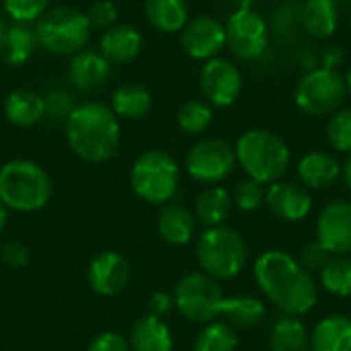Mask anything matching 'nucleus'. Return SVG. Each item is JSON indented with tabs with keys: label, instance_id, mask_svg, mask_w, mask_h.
<instances>
[{
	"label": "nucleus",
	"instance_id": "f257e3e1",
	"mask_svg": "<svg viewBox=\"0 0 351 351\" xmlns=\"http://www.w3.org/2000/svg\"><path fill=\"white\" fill-rule=\"evenodd\" d=\"M253 276L263 296L284 315L302 317L319 302L317 280L286 251L271 249L261 253Z\"/></svg>",
	"mask_w": 351,
	"mask_h": 351
},
{
	"label": "nucleus",
	"instance_id": "f03ea898",
	"mask_svg": "<svg viewBox=\"0 0 351 351\" xmlns=\"http://www.w3.org/2000/svg\"><path fill=\"white\" fill-rule=\"evenodd\" d=\"M66 140L80 160L107 162L119 148L117 115L103 103L76 105L66 119Z\"/></svg>",
	"mask_w": 351,
	"mask_h": 351
},
{
	"label": "nucleus",
	"instance_id": "7ed1b4c3",
	"mask_svg": "<svg viewBox=\"0 0 351 351\" xmlns=\"http://www.w3.org/2000/svg\"><path fill=\"white\" fill-rule=\"evenodd\" d=\"M237 162L243 167L247 177L271 185L288 173L290 148L278 134L269 130H249L234 146Z\"/></svg>",
	"mask_w": 351,
	"mask_h": 351
},
{
	"label": "nucleus",
	"instance_id": "20e7f679",
	"mask_svg": "<svg viewBox=\"0 0 351 351\" xmlns=\"http://www.w3.org/2000/svg\"><path fill=\"white\" fill-rule=\"evenodd\" d=\"M51 197V179L33 160H10L0 169V202L8 210L37 212Z\"/></svg>",
	"mask_w": 351,
	"mask_h": 351
},
{
	"label": "nucleus",
	"instance_id": "39448f33",
	"mask_svg": "<svg viewBox=\"0 0 351 351\" xmlns=\"http://www.w3.org/2000/svg\"><path fill=\"white\" fill-rule=\"evenodd\" d=\"M195 255L202 271L214 280L237 278L249 261V249L243 234L224 224L206 228L199 234Z\"/></svg>",
	"mask_w": 351,
	"mask_h": 351
},
{
	"label": "nucleus",
	"instance_id": "423d86ee",
	"mask_svg": "<svg viewBox=\"0 0 351 351\" xmlns=\"http://www.w3.org/2000/svg\"><path fill=\"white\" fill-rule=\"evenodd\" d=\"M130 183L140 199L165 206L179 189V167L169 152L152 148L142 152L132 165Z\"/></svg>",
	"mask_w": 351,
	"mask_h": 351
},
{
	"label": "nucleus",
	"instance_id": "0eeeda50",
	"mask_svg": "<svg viewBox=\"0 0 351 351\" xmlns=\"http://www.w3.org/2000/svg\"><path fill=\"white\" fill-rule=\"evenodd\" d=\"M90 25L86 14L72 6H53L47 8L35 25L37 41L58 56H74L78 53L88 37H90Z\"/></svg>",
	"mask_w": 351,
	"mask_h": 351
},
{
	"label": "nucleus",
	"instance_id": "6e6552de",
	"mask_svg": "<svg viewBox=\"0 0 351 351\" xmlns=\"http://www.w3.org/2000/svg\"><path fill=\"white\" fill-rule=\"evenodd\" d=\"M346 97L348 88L343 74H339V70H331L325 66L308 70L298 80L294 90L296 107L311 117L333 115L335 111L341 109Z\"/></svg>",
	"mask_w": 351,
	"mask_h": 351
},
{
	"label": "nucleus",
	"instance_id": "1a4fd4ad",
	"mask_svg": "<svg viewBox=\"0 0 351 351\" xmlns=\"http://www.w3.org/2000/svg\"><path fill=\"white\" fill-rule=\"evenodd\" d=\"M175 308L191 323L206 325L220 317L224 292L212 276L204 271L187 274L175 286Z\"/></svg>",
	"mask_w": 351,
	"mask_h": 351
},
{
	"label": "nucleus",
	"instance_id": "9d476101",
	"mask_svg": "<svg viewBox=\"0 0 351 351\" xmlns=\"http://www.w3.org/2000/svg\"><path fill=\"white\" fill-rule=\"evenodd\" d=\"M185 167L191 179L204 185H218L237 167L234 146L220 138H204L189 148Z\"/></svg>",
	"mask_w": 351,
	"mask_h": 351
},
{
	"label": "nucleus",
	"instance_id": "9b49d317",
	"mask_svg": "<svg viewBox=\"0 0 351 351\" xmlns=\"http://www.w3.org/2000/svg\"><path fill=\"white\" fill-rule=\"evenodd\" d=\"M226 45L245 62L257 60L269 45V29L265 19L253 8H237L226 21Z\"/></svg>",
	"mask_w": 351,
	"mask_h": 351
},
{
	"label": "nucleus",
	"instance_id": "f8f14e48",
	"mask_svg": "<svg viewBox=\"0 0 351 351\" xmlns=\"http://www.w3.org/2000/svg\"><path fill=\"white\" fill-rule=\"evenodd\" d=\"M199 88L210 105L230 107L243 90V74L234 62L212 58L199 72Z\"/></svg>",
	"mask_w": 351,
	"mask_h": 351
},
{
	"label": "nucleus",
	"instance_id": "ddd939ff",
	"mask_svg": "<svg viewBox=\"0 0 351 351\" xmlns=\"http://www.w3.org/2000/svg\"><path fill=\"white\" fill-rule=\"evenodd\" d=\"M181 45L193 60H212L226 47V27L210 14L189 19L181 31Z\"/></svg>",
	"mask_w": 351,
	"mask_h": 351
},
{
	"label": "nucleus",
	"instance_id": "4468645a",
	"mask_svg": "<svg viewBox=\"0 0 351 351\" xmlns=\"http://www.w3.org/2000/svg\"><path fill=\"white\" fill-rule=\"evenodd\" d=\"M317 241L331 255L351 253V202H329L317 218Z\"/></svg>",
	"mask_w": 351,
	"mask_h": 351
},
{
	"label": "nucleus",
	"instance_id": "2eb2a0df",
	"mask_svg": "<svg viewBox=\"0 0 351 351\" xmlns=\"http://www.w3.org/2000/svg\"><path fill=\"white\" fill-rule=\"evenodd\" d=\"M88 284L93 292L99 296H117L121 294L132 278V269L128 259L121 253L115 251H103L93 257L88 265Z\"/></svg>",
	"mask_w": 351,
	"mask_h": 351
},
{
	"label": "nucleus",
	"instance_id": "dca6fc26",
	"mask_svg": "<svg viewBox=\"0 0 351 351\" xmlns=\"http://www.w3.org/2000/svg\"><path fill=\"white\" fill-rule=\"evenodd\" d=\"M265 204L280 220L300 222L313 210V195L302 183L280 179L265 189Z\"/></svg>",
	"mask_w": 351,
	"mask_h": 351
},
{
	"label": "nucleus",
	"instance_id": "f3484780",
	"mask_svg": "<svg viewBox=\"0 0 351 351\" xmlns=\"http://www.w3.org/2000/svg\"><path fill=\"white\" fill-rule=\"evenodd\" d=\"M109 76H111V64L101 56V51L80 49L70 60L68 80L80 93H93L101 88Z\"/></svg>",
	"mask_w": 351,
	"mask_h": 351
},
{
	"label": "nucleus",
	"instance_id": "a211bd4d",
	"mask_svg": "<svg viewBox=\"0 0 351 351\" xmlns=\"http://www.w3.org/2000/svg\"><path fill=\"white\" fill-rule=\"evenodd\" d=\"M101 56L113 66L130 64L138 58L142 49V35L136 27L113 25L101 37Z\"/></svg>",
	"mask_w": 351,
	"mask_h": 351
},
{
	"label": "nucleus",
	"instance_id": "6ab92c4d",
	"mask_svg": "<svg viewBox=\"0 0 351 351\" xmlns=\"http://www.w3.org/2000/svg\"><path fill=\"white\" fill-rule=\"evenodd\" d=\"M296 173L306 189H327L341 177V165L333 154L315 150L298 160Z\"/></svg>",
	"mask_w": 351,
	"mask_h": 351
},
{
	"label": "nucleus",
	"instance_id": "aec40b11",
	"mask_svg": "<svg viewBox=\"0 0 351 351\" xmlns=\"http://www.w3.org/2000/svg\"><path fill=\"white\" fill-rule=\"evenodd\" d=\"M195 216L179 204H165L156 218V230L160 239L173 247L189 245L195 237Z\"/></svg>",
	"mask_w": 351,
	"mask_h": 351
},
{
	"label": "nucleus",
	"instance_id": "412c9836",
	"mask_svg": "<svg viewBox=\"0 0 351 351\" xmlns=\"http://www.w3.org/2000/svg\"><path fill=\"white\" fill-rule=\"evenodd\" d=\"M311 351H351V317L335 313L321 319L311 333Z\"/></svg>",
	"mask_w": 351,
	"mask_h": 351
},
{
	"label": "nucleus",
	"instance_id": "4be33fe9",
	"mask_svg": "<svg viewBox=\"0 0 351 351\" xmlns=\"http://www.w3.org/2000/svg\"><path fill=\"white\" fill-rule=\"evenodd\" d=\"M4 115L16 128H31L45 117V99L31 88H16L4 101Z\"/></svg>",
	"mask_w": 351,
	"mask_h": 351
},
{
	"label": "nucleus",
	"instance_id": "5701e85b",
	"mask_svg": "<svg viewBox=\"0 0 351 351\" xmlns=\"http://www.w3.org/2000/svg\"><path fill=\"white\" fill-rule=\"evenodd\" d=\"M132 351H173V333L169 325L152 315L138 319L130 333Z\"/></svg>",
	"mask_w": 351,
	"mask_h": 351
},
{
	"label": "nucleus",
	"instance_id": "b1692460",
	"mask_svg": "<svg viewBox=\"0 0 351 351\" xmlns=\"http://www.w3.org/2000/svg\"><path fill=\"white\" fill-rule=\"evenodd\" d=\"M300 23L315 39H329L339 27V6L335 0H306Z\"/></svg>",
	"mask_w": 351,
	"mask_h": 351
},
{
	"label": "nucleus",
	"instance_id": "393cba45",
	"mask_svg": "<svg viewBox=\"0 0 351 351\" xmlns=\"http://www.w3.org/2000/svg\"><path fill=\"white\" fill-rule=\"evenodd\" d=\"M232 206V195L224 187L210 185L195 199V220L206 228L222 226L228 220Z\"/></svg>",
	"mask_w": 351,
	"mask_h": 351
},
{
	"label": "nucleus",
	"instance_id": "a878e982",
	"mask_svg": "<svg viewBox=\"0 0 351 351\" xmlns=\"http://www.w3.org/2000/svg\"><path fill=\"white\" fill-rule=\"evenodd\" d=\"M265 304L261 298L239 294V296H224L222 313L220 317L226 319V323L234 329H253L265 319Z\"/></svg>",
	"mask_w": 351,
	"mask_h": 351
},
{
	"label": "nucleus",
	"instance_id": "bb28decb",
	"mask_svg": "<svg viewBox=\"0 0 351 351\" xmlns=\"http://www.w3.org/2000/svg\"><path fill=\"white\" fill-rule=\"evenodd\" d=\"M152 107V93L140 82H123L111 97V109L117 117L140 119Z\"/></svg>",
	"mask_w": 351,
	"mask_h": 351
},
{
	"label": "nucleus",
	"instance_id": "cd10ccee",
	"mask_svg": "<svg viewBox=\"0 0 351 351\" xmlns=\"http://www.w3.org/2000/svg\"><path fill=\"white\" fill-rule=\"evenodd\" d=\"M271 351H311V333L300 317L284 315L269 331Z\"/></svg>",
	"mask_w": 351,
	"mask_h": 351
},
{
	"label": "nucleus",
	"instance_id": "c85d7f7f",
	"mask_svg": "<svg viewBox=\"0 0 351 351\" xmlns=\"http://www.w3.org/2000/svg\"><path fill=\"white\" fill-rule=\"evenodd\" d=\"M146 16L160 33H179L189 21V6L185 0H146Z\"/></svg>",
	"mask_w": 351,
	"mask_h": 351
},
{
	"label": "nucleus",
	"instance_id": "c756f323",
	"mask_svg": "<svg viewBox=\"0 0 351 351\" xmlns=\"http://www.w3.org/2000/svg\"><path fill=\"white\" fill-rule=\"evenodd\" d=\"M37 43L35 29H31L27 23H16L6 29L0 43V56L8 66H21L31 60Z\"/></svg>",
	"mask_w": 351,
	"mask_h": 351
},
{
	"label": "nucleus",
	"instance_id": "7c9ffc66",
	"mask_svg": "<svg viewBox=\"0 0 351 351\" xmlns=\"http://www.w3.org/2000/svg\"><path fill=\"white\" fill-rule=\"evenodd\" d=\"M319 284L325 292L337 298L351 296V259L346 255H331L319 271Z\"/></svg>",
	"mask_w": 351,
	"mask_h": 351
},
{
	"label": "nucleus",
	"instance_id": "2f4dec72",
	"mask_svg": "<svg viewBox=\"0 0 351 351\" xmlns=\"http://www.w3.org/2000/svg\"><path fill=\"white\" fill-rule=\"evenodd\" d=\"M237 329L222 321L206 323L193 341V351H237Z\"/></svg>",
	"mask_w": 351,
	"mask_h": 351
},
{
	"label": "nucleus",
	"instance_id": "473e14b6",
	"mask_svg": "<svg viewBox=\"0 0 351 351\" xmlns=\"http://www.w3.org/2000/svg\"><path fill=\"white\" fill-rule=\"evenodd\" d=\"M214 119V111L212 105L206 101H187L185 105H181L179 113H177V123L179 128L189 134V136H199L204 134Z\"/></svg>",
	"mask_w": 351,
	"mask_h": 351
},
{
	"label": "nucleus",
	"instance_id": "72a5a7b5",
	"mask_svg": "<svg viewBox=\"0 0 351 351\" xmlns=\"http://www.w3.org/2000/svg\"><path fill=\"white\" fill-rule=\"evenodd\" d=\"M327 140L337 152L351 154V109H339L327 123Z\"/></svg>",
	"mask_w": 351,
	"mask_h": 351
},
{
	"label": "nucleus",
	"instance_id": "f704fd0d",
	"mask_svg": "<svg viewBox=\"0 0 351 351\" xmlns=\"http://www.w3.org/2000/svg\"><path fill=\"white\" fill-rule=\"evenodd\" d=\"M232 204L241 210V212H255L265 204V187L263 183L247 177L243 179L232 193Z\"/></svg>",
	"mask_w": 351,
	"mask_h": 351
},
{
	"label": "nucleus",
	"instance_id": "c9c22d12",
	"mask_svg": "<svg viewBox=\"0 0 351 351\" xmlns=\"http://www.w3.org/2000/svg\"><path fill=\"white\" fill-rule=\"evenodd\" d=\"M49 6V0H4V10L14 23H33Z\"/></svg>",
	"mask_w": 351,
	"mask_h": 351
},
{
	"label": "nucleus",
	"instance_id": "e433bc0d",
	"mask_svg": "<svg viewBox=\"0 0 351 351\" xmlns=\"http://www.w3.org/2000/svg\"><path fill=\"white\" fill-rule=\"evenodd\" d=\"M45 99V117H49L51 121H64L68 119V115L74 111V97L70 93H66L64 88H51L47 95H43Z\"/></svg>",
	"mask_w": 351,
	"mask_h": 351
},
{
	"label": "nucleus",
	"instance_id": "4c0bfd02",
	"mask_svg": "<svg viewBox=\"0 0 351 351\" xmlns=\"http://www.w3.org/2000/svg\"><path fill=\"white\" fill-rule=\"evenodd\" d=\"M86 19H88L90 29H103V31H107L117 21V6L111 0H97L88 8Z\"/></svg>",
	"mask_w": 351,
	"mask_h": 351
},
{
	"label": "nucleus",
	"instance_id": "58836bf2",
	"mask_svg": "<svg viewBox=\"0 0 351 351\" xmlns=\"http://www.w3.org/2000/svg\"><path fill=\"white\" fill-rule=\"evenodd\" d=\"M329 257H331V253L319 243V241H311V243H306L304 247H302V251H300V257H298V261H300V265L306 269V271H321L323 269V265L329 261Z\"/></svg>",
	"mask_w": 351,
	"mask_h": 351
},
{
	"label": "nucleus",
	"instance_id": "ea45409f",
	"mask_svg": "<svg viewBox=\"0 0 351 351\" xmlns=\"http://www.w3.org/2000/svg\"><path fill=\"white\" fill-rule=\"evenodd\" d=\"M86 351H132V346L123 335L115 331H105L88 343Z\"/></svg>",
	"mask_w": 351,
	"mask_h": 351
},
{
	"label": "nucleus",
	"instance_id": "a19ab883",
	"mask_svg": "<svg viewBox=\"0 0 351 351\" xmlns=\"http://www.w3.org/2000/svg\"><path fill=\"white\" fill-rule=\"evenodd\" d=\"M0 257L4 261V265H8L10 269H21V267H25L29 263V251L19 241L4 243L2 249H0Z\"/></svg>",
	"mask_w": 351,
	"mask_h": 351
},
{
	"label": "nucleus",
	"instance_id": "79ce46f5",
	"mask_svg": "<svg viewBox=\"0 0 351 351\" xmlns=\"http://www.w3.org/2000/svg\"><path fill=\"white\" fill-rule=\"evenodd\" d=\"M175 306V298L167 292H154L150 298H148V315L152 317H167Z\"/></svg>",
	"mask_w": 351,
	"mask_h": 351
},
{
	"label": "nucleus",
	"instance_id": "37998d69",
	"mask_svg": "<svg viewBox=\"0 0 351 351\" xmlns=\"http://www.w3.org/2000/svg\"><path fill=\"white\" fill-rule=\"evenodd\" d=\"M343 60H346V53H343V49L337 47V45L327 47L325 53H323V64H325V68H331V70H337V66H341Z\"/></svg>",
	"mask_w": 351,
	"mask_h": 351
},
{
	"label": "nucleus",
	"instance_id": "c03bdc74",
	"mask_svg": "<svg viewBox=\"0 0 351 351\" xmlns=\"http://www.w3.org/2000/svg\"><path fill=\"white\" fill-rule=\"evenodd\" d=\"M341 177H343V183H346V187L351 191V154L348 156V160H346V165L341 167Z\"/></svg>",
	"mask_w": 351,
	"mask_h": 351
},
{
	"label": "nucleus",
	"instance_id": "a18cd8bd",
	"mask_svg": "<svg viewBox=\"0 0 351 351\" xmlns=\"http://www.w3.org/2000/svg\"><path fill=\"white\" fill-rule=\"evenodd\" d=\"M6 222H8V208L0 202V232L6 228Z\"/></svg>",
	"mask_w": 351,
	"mask_h": 351
},
{
	"label": "nucleus",
	"instance_id": "49530a36",
	"mask_svg": "<svg viewBox=\"0 0 351 351\" xmlns=\"http://www.w3.org/2000/svg\"><path fill=\"white\" fill-rule=\"evenodd\" d=\"M6 23H4V19H2V14H0V43H2V39H4V33H6Z\"/></svg>",
	"mask_w": 351,
	"mask_h": 351
},
{
	"label": "nucleus",
	"instance_id": "de8ad7c7",
	"mask_svg": "<svg viewBox=\"0 0 351 351\" xmlns=\"http://www.w3.org/2000/svg\"><path fill=\"white\" fill-rule=\"evenodd\" d=\"M343 78H346V88H348V95L351 97V68L348 70V74H346Z\"/></svg>",
	"mask_w": 351,
	"mask_h": 351
},
{
	"label": "nucleus",
	"instance_id": "09e8293b",
	"mask_svg": "<svg viewBox=\"0 0 351 351\" xmlns=\"http://www.w3.org/2000/svg\"><path fill=\"white\" fill-rule=\"evenodd\" d=\"M350 25H351V12H350Z\"/></svg>",
	"mask_w": 351,
	"mask_h": 351
}]
</instances>
